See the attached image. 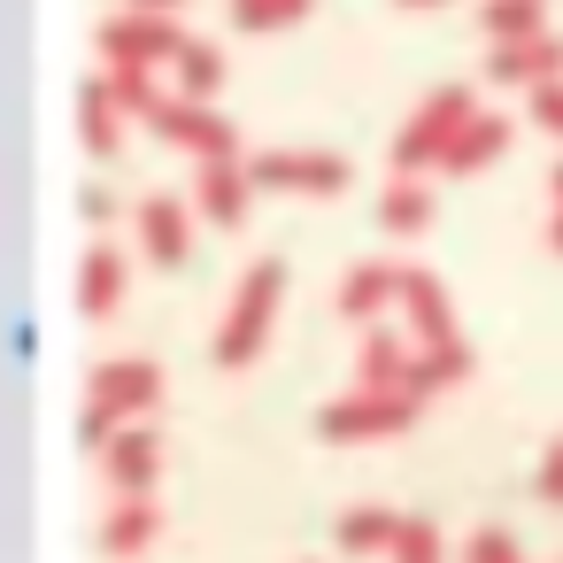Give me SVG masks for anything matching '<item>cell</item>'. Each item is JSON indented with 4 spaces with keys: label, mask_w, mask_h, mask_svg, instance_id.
<instances>
[{
    "label": "cell",
    "mask_w": 563,
    "mask_h": 563,
    "mask_svg": "<svg viewBox=\"0 0 563 563\" xmlns=\"http://www.w3.org/2000/svg\"><path fill=\"white\" fill-rule=\"evenodd\" d=\"M278 309H286V263H278V255H255V263L240 271V286H232L224 324H217V371H247V363L263 355Z\"/></svg>",
    "instance_id": "cell-1"
},
{
    "label": "cell",
    "mask_w": 563,
    "mask_h": 563,
    "mask_svg": "<svg viewBox=\"0 0 563 563\" xmlns=\"http://www.w3.org/2000/svg\"><path fill=\"white\" fill-rule=\"evenodd\" d=\"M247 186L294 201H340L355 186V163L340 147H247Z\"/></svg>",
    "instance_id": "cell-2"
},
{
    "label": "cell",
    "mask_w": 563,
    "mask_h": 563,
    "mask_svg": "<svg viewBox=\"0 0 563 563\" xmlns=\"http://www.w3.org/2000/svg\"><path fill=\"white\" fill-rule=\"evenodd\" d=\"M471 109H478V86L440 78V86L401 117V132H394V170H424V178H440V155H448V140L463 132Z\"/></svg>",
    "instance_id": "cell-3"
},
{
    "label": "cell",
    "mask_w": 563,
    "mask_h": 563,
    "mask_svg": "<svg viewBox=\"0 0 563 563\" xmlns=\"http://www.w3.org/2000/svg\"><path fill=\"white\" fill-rule=\"evenodd\" d=\"M155 401H163V371H155L147 355H109V363L93 371V401H86V432H78V440L101 455L109 432L132 424V417H155Z\"/></svg>",
    "instance_id": "cell-4"
},
{
    "label": "cell",
    "mask_w": 563,
    "mask_h": 563,
    "mask_svg": "<svg viewBox=\"0 0 563 563\" xmlns=\"http://www.w3.org/2000/svg\"><path fill=\"white\" fill-rule=\"evenodd\" d=\"M170 155H186V163H217V155H247V132L217 109V101H186V93H163L147 117H140Z\"/></svg>",
    "instance_id": "cell-5"
},
{
    "label": "cell",
    "mask_w": 563,
    "mask_h": 563,
    "mask_svg": "<svg viewBox=\"0 0 563 563\" xmlns=\"http://www.w3.org/2000/svg\"><path fill=\"white\" fill-rule=\"evenodd\" d=\"M124 224H132V247H140L155 271H186L194 247H201V217H194V201L170 194V186L140 194V201L124 209Z\"/></svg>",
    "instance_id": "cell-6"
},
{
    "label": "cell",
    "mask_w": 563,
    "mask_h": 563,
    "mask_svg": "<svg viewBox=\"0 0 563 563\" xmlns=\"http://www.w3.org/2000/svg\"><path fill=\"white\" fill-rule=\"evenodd\" d=\"M417 394H401V386H355V394H340V401H324L317 409V432L332 440V448H355V440H394V432H409L417 424Z\"/></svg>",
    "instance_id": "cell-7"
},
{
    "label": "cell",
    "mask_w": 563,
    "mask_h": 563,
    "mask_svg": "<svg viewBox=\"0 0 563 563\" xmlns=\"http://www.w3.org/2000/svg\"><path fill=\"white\" fill-rule=\"evenodd\" d=\"M194 217L209 232H247L255 217V186H247V155H217V163H194V186H186Z\"/></svg>",
    "instance_id": "cell-8"
},
{
    "label": "cell",
    "mask_w": 563,
    "mask_h": 563,
    "mask_svg": "<svg viewBox=\"0 0 563 563\" xmlns=\"http://www.w3.org/2000/svg\"><path fill=\"white\" fill-rule=\"evenodd\" d=\"M186 40V16H147V9H117V16H101V32H93V47H101V63H170V47Z\"/></svg>",
    "instance_id": "cell-9"
},
{
    "label": "cell",
    "mask_w": 563,
    "mask_h": 563,
    "mask_svg": "<svg viewBox=\"0 0 563 563\" xmlns=\"http://www.w3.org/2000/svg\"><path fill=\"white\" fill-rule=\"evenodd\" d=\"M371 217H378V232H386L394 247H409V240H424V232L440 224V186H432L424 170H394V178L378 186Z\"/></svg>",
    "instance_id": "cell-10"
},
{
    "label": "cell",
    "mask_w": 563,
    "mask_h": 563,
    "mask_svg": "<svg viewBox=\"0 0 563 563\" xmlns=\"http://www.w3.org/2000/svg\"><path fill=\"white\" fill-rule=\"evenodd\" d=\"M332 309H340L347 324H386V317L401 309V255H363V263H347Z\"/></svg>",
    "instance_id": "cell-11"
},
{
    "label": "cell",
    "mask_w": 563,
    "mask_h": 563,
    "mask_svg": "<svg viewBox=\"0 0 563 563\" xmlns=\"http://www.w3.org/2000/svg\"><path fill=\"white\" fill-rule=\"evenodd\" d=\"M124 294H132V255H124L117 232H93V247H86V263H78V309H86L93 324H109V317L124 309Z\"/></svg>",
    "instance_id": "cell-12"
},
{
    "label": "cell",
    "mask_w": 563,
    "mask_h": 563,
    "mask_svg": "<svg viewBox=\"0 0 563 563\" xmlns=\"http://www.w3.org/2000/svg\"><path fill=\"white\" fill-rule=\"evenodd\" d=\"M401 324H409L417 347H448V340H463V324H455V294H448L424 263H401Z\"/></svg>",
    "instance_id": "cell-13"
},
{
    "label": "cell",
    "mask_w": 563,
    "mask_h": 563,
    "mask_svg": "<svg viewBox=\"0 0 563 563\" xmlns=\"http://www.w3.org/2000/svg\"><path fill=\"white\" fill-rule=\"evenodd\" d=\"M509 140H517V117H501V109H471L463 117V132L448 140V155H440V178H478V170H494L501 155H509Z\"/></svg>",
    "instance_id": "cell-14"
},
{
    "label": "cell",
    "mask_w": 563,
    "mask_h": 563,
    "mask_svg": "<svg viewBox=\"0 0 563 563\" xmlns=\"http://www.w3.org/2000/svg\"><path fill=\"white\" fill-rule=\"evenodd\" d=\"M563 78V32H532V40H509V47H486V86H548Z\"/></svg>",
    "instance_id": "cell-15"
},
{
    "label": "cell",
    "mask_w": 563,
    "mask_h": 563,
    "mask_svg": "<svg viewBox=\"0 0 563 563\" xmlns=\"http://www.w3.org/2000/svg\"><path fill=\"white\" fill-rule=\"evenodd\" d=\"M101 463H109L117 494H147V486H155V471H163V440H155V424H147V417L117 424V432H109V448H101Z\"/></svg>",
    "instance_id": "cell-16"
},
{
    "label": "cell",
    "mask_w": 563,
    "mask_h": 563,
    "mask_svg": "<svg viewBox=\"0 0 563 563\" xmlns=\"http://www.w3.org/2000/svg\"><path fill=\"white\" fill-rule=\"evenodd\" d=\"M163 78H170V93H186V101H217L224 93V78H232V63H224V47L217 40H178L170 47V63H163Z\"/></svg>",
    "instance_id": "cell-17"
},
{
    "label": "cell",
    "mask_w": 563,
    "mask_h": 563,
    "mask_svg": "<svg viewBox=\"0 0 563 563\" xmlns=\"http://www.w3.org/2000/svg\"><path fill=\"white\" fill-rule=\"evenodd\" d=\"M124 132H132V117L117 109V93L101 86V70L78 86V140H86V155L93 163H117L124 155Z\"/></svg>",
    "instance_id": "cell-18"
},
{
    "label": "cell",
    "mask_w": 563,
    "mask_h": 563,
    "mask_svg": "<svg viewBox=\"0 0 563 563\" xmlns=\"http://www.w3.org/2000/svg\"><path fill=\"white\" fill-rule=\"evenodd\" d=\"M409 355H417V340H409V332H394V324H363L355 386H401V378H409Z\"/></svg>",
    "instance_id": "cell-19"
},
{
    "label": "cell",
    "mask_w": 563,
    "mask_h": 563,
    "mask_svg": "<svg viewBox=\"0 0 563 563\" xmlns=\"http://www.w3.org/2000/svg\"><path fill=\"white\" fill-rule=\"evenodd\" d=\"M309 16H317V0H224V24L247 32V40H278Z\"/></svg>",
    "instance_id": "cell-20"
},
{
    "label": "cell",
    "mask_w": 563,
    "mask_h": 563,
    "mask_svg": "<svg viewBox=\"0 0 563 563\" xmlns=\"http://www.w3.org/2000/svg\"><path fill=\"white\" fill-rule=\"evenodd\" d=\"M155 532H163L155 501H147V494H124V501L109 509V525H101V555H140Z\"/></svg>",
    "instance_id": "cell-21"
},
{
    "label": "cell",
    "mask_w": 563,
    "mask_h": 563,
    "mask_svg": "<svg viewBox=\"0 0 563 563\" xmlns=\"http://www.w3.org/2000/svg\"><path fill=\"white\" fill-rule=\"evenodd\" d=\"M478 32H486V47L532 40V32H548V0H478Z\"/></svg>",
    "instance_id": "cell-22"
},
{
    "label": "cell",
    "mask_w": 563,
    "mask_h": 563,
    "mask_svg": "<svg viewBox=\"0 0 563 563\" xmlns=\"http://www.w3.org/2000/svg\"><path fill=\"white\" fill-rule=\"evenodd\" d=\"M394 532H401L394 509H347V517H340V555H386Z\"/></svg>",
    "instance_id": "cell-23"
},
{
    "label": "cell",
    "mask_w": 563,
    "mask_h": 563,
    "mask_svg": "<svg viewBox=\"0 0 563 563\" xmlns=\"http://www.w3.org/2000/svg\"><path fill=\"white\" fill-rule=\"evenodd\" d=\"M517 124H532L540 140H555V147H563V78L525 86V117H517Z\"/></svg>",
    "instance_id": "cell-24"
},
{
    "label": "cell",
    "mask_w": 563,
    "mask_h": 563,
    "mask_svg": "<svg viewBox=\"0 0 563 563\" xmlns=\"http://www.w3.org/2000/svg\"><path fill=\"white\" fill-rule=\"evenodd\" d=\"M386 555H394V563H448V540H440L424 517H401V532H394Z\"/></svg>",
    "instance_id": "cell-25"
},
{
    "label": "cell",
    "mask_w": 563,
    "mask_h": 563,
    "mask_svg": "<svg viewBox=\"0 0 563 563\" xmlns=\"http://www.w3.org/2000/svg\"><path fill=\"white\" fill-rule=\"evenodd\" d=\"M463 563H517V532L509 525H478L463 540Z\"/></svg>",
    "instance_id": "cell-26"
},
{
    "label": "cell",
    "mask_w": 563,
    "mask_h": 563,
    "mask_svg": "<svg viewBox=\"0 0 563 563\" xmlns=\"http://www.w3.org/2000/svg\"><path fill=\"white\" fill-rule=\"evenodd\" d=\"M78 209H86V224H93V232H117V224H124V194H117V186H86V201H78Z\"/></svg>",
    "instance_id": "cell-27"
},
{
    "label": "cell",
    "mask_w": 563,
    "mask_h": 563,
    "mask_svg": "<svg viewBox=\"0 0 563 563\" xmlns=\"http://www.w3.org/2000/svg\"><path fill=\"white\" fill-rule=\"evenodd\" d=\"M532 494H540L548 509H563V440L548 448V463H540V478H532Z\"/></svg>",
    "instance_id": "cell-28"
},
{
    "label": "cell",
    "mask_w": 563,
    "mask_h": 563,
    "mask_svg": "<svg viewBox=\"0 0 563 563\" xmlns=\"http://www.w3.org/2000/svg\"><path fill=\"white\" fill-rule=\"evenodd\" d=\"M124 9H147V16H186L194 0H124Z\"/></svg>",
    "instance_id": "cell-29"
},
{
    "label": "cell",
    "mask_w": 563,
    "mask_h": 563,
    "mask_svg": "<svg viewBox=\"0 0 563 563\" xmlns=\"http://www.w3.org/2000/svg\"><path fill=\"white\" fill-rule=\"evenodd\" d=\"M540 240H548V255H563V209H548V232Z\"/></svg>",
    "instance_id": "cell-30"
},
{
    "label": "cell",
    "mask_w": 563,
    "mask_h": 563,
    "mask_svg": "<svg viewBox=\"0 0 563 563\" xmlns=\"http://www.w3.org/2000/svg\"><path fill=\"white\" fill-rule=\"evenodd\" d=\"M548 209H563V163L548 170Z\"/></svg>",
    "instance_id": "cell-31"
},
{
    "label": "cell",
    "mask_w": 563,
    "mask_h": 563,
    "mask_svg": "<svg viewBox=\"0 0 563 563\" xmlns=\"http://www.w3.org/2000/svg\"><path fill=\"white\" fill-rule=\"evenodd\" d=\"M394 9H409V16H432V9H448V0H394Z\"/></svg>",
    "instance_id": "cell-32"
}]
</instances>
